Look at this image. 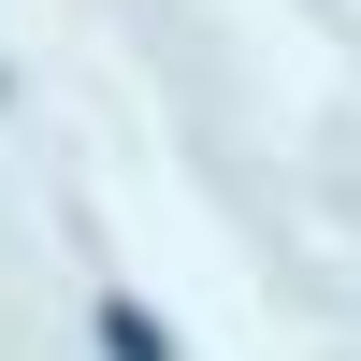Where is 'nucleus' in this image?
I'll return each instance as SVG.
<instances>
[{
    "label": "nucleus",
    "mask_w": 361,
    "mask_h": 361,
    "mask_svg": "<svg viewBox=\"0 0 361 361\" xmlns=\"http://www.w3.org/2000/svg\"><path fill=\"white\" fill-rule=\"evenodd\" d=\"M102 361H173V333H159L145 304H102Z\"/></svg>",
    "instance_id": "obj_1"
}]
</instances>
